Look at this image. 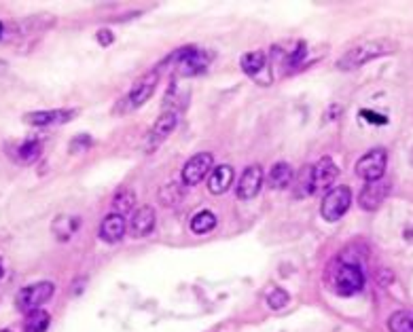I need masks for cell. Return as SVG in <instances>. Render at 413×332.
I'll list each match as a JSON object with an SVG mask.
<instances>
[{"mask_svg":"<svg viewBox=\"0 0 413 332\" xmlns=\"http://www.w3.org/2000/svg\"><path fill=\"white\" fill-rule=\"evenodd\" d=\"M398 49V45L390 38H373V40H365V43H359L356 47H352L350 51H345L339 61H337V68L343 70V73H350V70H356L361 68V66H365L367 61L371 59H377V57H384V55H390Z\"/></svg>","mask_w":413,"mask_h":332,"instance_id":"1","label":"cell"},{"mask_svg":"<svg viewBox=\"0 0 413 332\" xmlns=\"http://www.w3.org/2000/svg\"><path fill=\"white\" fill-rule=\"evenodd\" d=\"M157 83H159V75L157 73H149V75H144L140 81H136V85L128 91V98H126V104L130 106V108H140L151 96H153V91H155V87H157Z\"/></svg>","mask_w":413,"mask_h":332,"instance_id":"12","label":"cell"},{"mask_svg":"<svg viewBox=\"0 0 413 332\" xmlns=\"http://www.w3.org/2000/svg\"><path fill=\"white\" fill-rule=\"evenodd\" d=\"M263 186V169L261 165H248L238 182V188H235V195L240 199H255L259 195Z\"/></svg>","mask_w":413,"mask_h":332,"instance_id":"11","label":"cell"},{"mask_svg":"<svg viewBox=\"0 0 413 332\" xmlns=\"http://www.w3.org/2000/svg\"><path fill=\"white\" fill-rule=\"evenodd\" d=\"M212 161H214V159H212L210 153H197V155H193V157L183 165V172H181L183 184H185V186H195V184H200V182L204 180V176L210 174Z\"/></svg>","mask_w":413,"mask_h":332,"instance_id":"9","label":"cell"},{"mask_svg":"<svg viewBox=\"0 0 413 332\" xmlns=\"http://www.w3.org/2000/svg\"><path fill=\"white\" fill-rule=\"evenodd\" d=\"M363 116H365V119H369L371 123H380V125H384V123H386V116H380V114L369 112V110H363Z\"/></svg>","mask_w":413,"mask_h":332,"instance_id":"29","label":"cell"},{"mask_svg":"<svg viewBox=\"0 0 413 332\" xmlns=\"http://www.w3.org/2000/svg\"><path fill=\"white\" fill-rule=\"evenodd\" d=\"M329 286L339 296H354L365 288V273L361 264L350 260H335L329 267Z\"/></svg>","mask_w":413,"mask_h":332,"instance_id":"2","label":"cell"},{"mask_svg":"<svg viewBox=\"0 0 413 332\" xmlns=\"http://www.w3.org/2000/svg\"><path fill=\"white\" fill-rule=\"evenodd\" d=\"M155 222H157L155 210L151 206H142L134 212L132 222H130V231H132L134 237H144L155 229Z\"/></svg>","mask_w":413,"mask_h":332,"instance_id":"16","label":"cell"},{"mask_svg":"<svg viewBox=\"0 0 413 332\" xmlns=\"http://www.w3.org/2000/svg\"><path fill=\"white\" fill-rule=\"evenodd\" d=\"M3 30H5V26H3V22H0V36H3Z\"/></svg>","mask_w":413,"mask_h":332,"instance_id":"32","label":"cell"},{"mask_svg":"<svg viewBox=\"0 0 413 332\" xmlns=\"http://www.w3.org/2000/svg\"><path fill=\"white\" fill-rule=\"evenodd\" d=\"M172 61H179V70H181L183 77H197V75H204L208 70V66L212 61V53L195 49V47H185L181 51L172 53L163 61V66L172 63Z\"/></svg>","mask_w":413,"mask_h":332,"instance_id":"3","label":"cell"},{"mask_svg":"<svg viewBox=\"0 0 413 332\" xmlns=\"http://www.w3.org/2000/svg\"><path fill=\"white\" fill-rule=\"evenodd\" d=\"M5 276V267H3V260H0V278Z\"/></svg>","mask_w":413,"mask_h":332,"instance_id":"31","label":"cell"},{"mask_svg":"<svg viewBox=\"0 0 413 332\" xmlns=\"http://www.w3.org/2000/svg\"><path fill=\"white\" fill-rule=\"evenodd\" d=\"M292 167L288 165V163H284V161H280V163H276L271 169H269V174H267V184H269V188H273V190H282V188H286L290 182H292Z\"/></svg>","mask_w":413,"mask_h":332,"instance_id":"19","label":"cell"},{"mask_svg":"<svg viewBox=\"0 0 413 332\" xmlns=\"http://www.w3.org/2000/svg\"><path fill=\"white\" fill-rule=\"evenodd\" d=\"M128 231V222H126V216L121 214H108L102 225H100V239L106 241V243H117L119 239H123Z\"/></svg>","mask_w":413,"mask_h":332,"instance_id":"14","label":"cell"},{"mask_svg":"<svg viewBox=\"0 0 413 332\" xmlns=\"http://www.w3.org/2000/svg\"><path fill=\"white\" fill-rule=\"evenodd\" d=\"M339 176V167L335 165V161L331 157H322L316 165H312V184H314V193L326 190L333 186V182Z\"/></svg>","mask_w":413,"mask_h":332,"instance_id":"10","label":"cell"},{"mask_svg":"<svg viewBox=\"0 0 413 332\" xmlns=\"http://www.w3.org/2000/svg\"><path fill=\"white\" fill-rule=\"evenodd\" d=\"M308 195H314V184H312V165H306L297 178V186H294V197L301 199V197H308Z\"/></svg>","mask_w":413,"mask_h":332,"instance_id":"26","label":"cell"},{"mask_svg":"<svg viewBox=\"0 0 413 332\" xmlns=\"http://www.w3.org/2000/svg\"><path fill=\"white\" fill-rule=\"evenodd\" d=\"M0 332H11V330H0Z\"/></svg>","mask_w":413,"mask_h":332,"instance_id":"33","label":"cell"},{"mask_svg":"<svg viewBox=\"0 0 413 332\" xmlns=\"http://www.w3.org/2000/svg\"><path fill=\"white\" fill-rule=\"evenodd\" d=\"M176 123H179V119H176V114H174L172 110H165L163 114H159V119L155 121V125L151 127L149 136H147V140H144V142H147V144H144L147 153L159 149V146L170 138V134L176 129Z\"/></svg>","mask_w":413,"mask_h":332,"instance_id":"8","label":"cell"},{"mask_svg":"<svg viewBox=\"0 0 413 332\" xmlns=\"http://www.w3.org/2000/svg\"><path fill=\"white\" fill-rule=\"evenodd\" d=\"M390 332H413V313L411 311H396L388 319Z\"/></svg>","mask_w":413,"mask_h":332,"instance_id":"25","label":"cell"},{"mask_svg":"<svg viewBox=\"0 0 413 332\" xmlns=\"http://www.w3.org/2000/svg\"><path fill=\"white\" fill-rule=\"evenodd\" d=\"M96 38H98V43H100V45H104V47H108V45H110V43L114 40L112 32H110V30H106V28H104V30H100Z\"/></svg>","mask_w":413,"mask_h":332,"instance_id":"28","label":"cell"},{"mask_svg":"<svg viewBox=\"0 0 413 332\" xmlns=\"http://www.w3.org/2000/svg\"><path fill=\"white\" fill-rule=\"evenodd\" d=\"M79 225H81V222H79L77 216L64 214V216H57V218L53 220L51 231H53V235L57 237V241H68V239L77 233Z\"/></svg>","mask_w":413,"mask_h":332,"instance_id":"18","label":"cell"},{"mask_svg":"<svg viewBox=\"0 0 413 332\" xmlns=\"http://www.w3.org/2000/svg\"><path fill=\"white\" fill-rule=\"evenodd\" d=\"M7 68H9V63H7L5 59H0V75H5V73H7Z\"/></svg>","mask_w":413,"mask_h":332,"instance_id":"30","label":"cell"},{"mask_svg":"<svg viewBox=\"0 0 413 332\" xmlns=\"http://www.w3.org/2000/svg\"><path fill=\"white\" fill-rule=\"evenodd\" d=\"M40 155H43V142L38 138H28L15 144V149L11 151L13 161L20 165H32L40 159Z\"/></svg>","mask_w":413,"mask_h":332,"instance_id":"15","label":"cell"},{"mask_svg":"<svg viewBox=\"0 0 413 332\" xmlns=\"http://www.w3.org/2000/svg\"><path fill=\"white\" fill-rule=\"evenodd\" d=\"M388 167V153L384 149H373L365 153L356 163V176L367 182H377L384 178Z\"/></svg>","mask_w":413,"mask_h":332,"instance_id":"6","label":"cell"},{"mask_svg":"<svg viewBox=\"0 0 413 332\" xmlns=\"http://www.w3.org/2000/svg\"><path fill=\"white\" fill-rule=\"evenodd\" d=\"M55 292V286L51 282H36V284H30L26 288H22L15 296V307L22 311V313H30V311H36L40 309Z\"/></svg>","mask_w":413,"mask_h":332,"instance_id":"5","label":"cell"},{"mask_svg":"<svg viewBox=\"0 0 413 332\" xmlns=\"http://www.w3.org/2000/svg\"><path fill=\"white\" fill-rule=\"evenodd\" d=\"M134 206H136V193H132V190H119V193L114 195V199H112L114 214L126 216L130 210H134Z\"/></svg>","mask_w":413,"mask_h":332,"instance_id":"24","label":"cell"},{"mask_svg":"<svg viewBox=\"0 0 413 332\" xmlns=\"http://www.w3.org/2000/svg\"><path fill=\"white\" fill-rule=\"evenodd\" d=\"M350 206H352L350 186H337V188H331L324 195L322 204H320V214L326 222H337L339 218L345 216Z\"/></svg>","mask_w":413,"mask_h":332,"instance_id":"4","label":"cell"},{"mask_svg":"<svg viewBox=\"0 0 413 332\" xmlns=\"http://www.w3.org/2000/svg\"><path fill=\"white\" fill-rule=\"evenodd\" d=\"M286 303H288V292H286V290H282V288H271V290L267 292V305H269L271 309H282Z\"/></svg>","mask_w":413,"mask_h":332,"instance_id":"27","label":"cell"},{"mask_svg":"<svg viewBox=\"0 0 413 332\" xmlns=\"http://www.w3.org/2000/svg\"><path fill=\"white\" fill-rule=\"evenodd\" d=\"M49 324H51V315L43 309H36V311L26 313L24 332H47Z\"/></svg>","mask_w":413,"mask_h":332,"instance_id":"22","label":"cell"},{"mask_svg":"<svg viewBox=\"0 0 413 332\" xmlns=\"http://www.w3.org/2000/svg\"><path fill=\"white\" fill-rule=\"evenodd\" d=\"M79 114L77 108H53V110H36L24 114V123L32 127H53V125H64L73 121Z\"/></svg>","mask_w":413,"mask_h":332,"instance_id":"7","label":"cell"},{"mask_svg":"<svg viewBox=\"0 0 413 332\" xmlns=\"http://www.w3.org/2000/svg\"><path fill=\"white\" fill-rule=\"evenodd\" d=\"M265 63H267V55L265 51H248L242 55L240 59V66H242V70L248 75V77H259L263 70H265Z\"/></svg>","mask_w":413,"mask_h":332,"instance_id":"20","label":"cell"},{"mask_svg":"<svg viewBox=\"0 0 413 332\" xmlns=\"http://www.w3.org/2000/svg\"><path fill=\"white\" fill-rule=\"evenodd\" d=\"M183 197H185V186L179 184V182H170V184H163L159 188V204L165 206V208L181 204Z\"/></svg>","mask_w":413,"mask_h":332,"instance_id":"21","label":"cell"},{"mask_svg":"<svg viewBox=\"0 0 413 332\" xmlns=\"http://www.w3.org/2000/svg\"><path fill=\"white\" fill-rule=\"evenodd\" d=\"M233 184V167L231 165H218L212 169V174L208 176V190L212 195H223L229 190V186Z\"/></svg>","mask_w":413,"mask_h":332,"instance_id":"17","label":"cell"},{"mask_svg":"<svg viewBox=\"0 0 413 332\" xmlns=\"http://www.w3.org/2000/svg\"><path fill=\"white\" fill-rule=\"evenodd\" d=\"M388 188H390V184L384 182V180L367 182V184L363 186L361 195H359V204H361V208L367 210V212L377 210V208L384 204V199H386V195H388Z\"/></svg>","mask_w":413,"mask_h":332,"instance_id":"13","label":"cell"},{"mask_svg":"<svg viewBox=\"0 0 413 332\" xmlns=\"http://www.w3.org/2000/svg\"><path fill=\"white\" fill-rule=\"evenodd\" d=\"M214 229H216V216H214L212 212H208V210L197 212V214L191 218V231H193L195 235H206V233H210V231H214Z\"/></svg>","mask_w":413,"mask_h":332,"instance_id":"23","label":"cell"}]
</instances>
